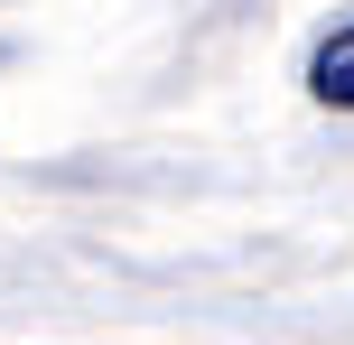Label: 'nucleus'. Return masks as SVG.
<instances>
[{"label":"nucleus","mask_w":354,"mask_h":345,"mask_svg":"<svg viewBox=\"0 0 354 345\" xmlns=\"http://www.w3.org/2000/svg\"><path fill=\"white\" fill-rule=\"evenodd\" d=\"M308 93H317V103H336V112H354V19L326 37L317 56H308Z\"/></svg>","instance_id":"f257e3e1"}]
</instances>
